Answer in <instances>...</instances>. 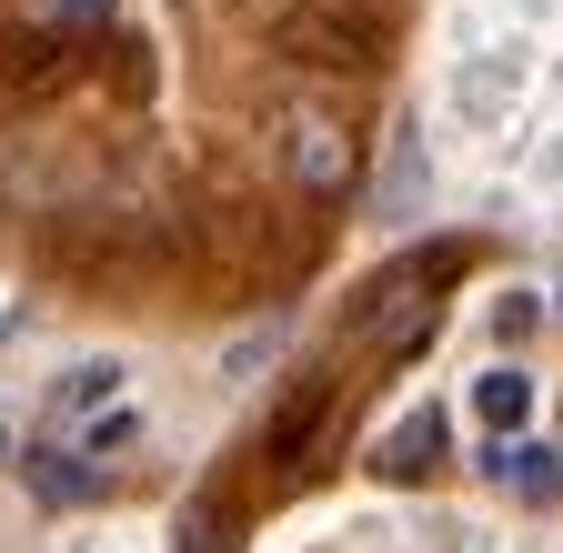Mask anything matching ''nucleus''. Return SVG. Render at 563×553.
I'll return each mask as SVG.
<instances>
[{"label":"nucleus","mask_w":563,"mask_h":553,"mask_svg":"<svg viewBox=\"0 0 563 553\" xmlns=\"http://www.w3.org/2000/svg\"><path fill=\"white\" fill-rule=\"evenodd\" d=\"M282 181H292L302 201H342L352 181H363L352 131H342L332 111H292V121H282Z\"/></svg>","instance_id":"obj_1"},{"label":"nucleus","mask_w":563,"mask_h":553,"mask_svg":"<svg viewBox=\"0 0 563 553\" xmlns=\"http://www.w3.org/2000/svg\"><path fill=\"white\" fill-rule=\"evenodd\" d=\"M282 41H292L302 60H322V71H363V60L383 51V31H373L363 11H322V0H312V11H292V31H282Z\"/></svg>","instance_id":"obj_2"},{"label":"nucleus","mask_w":563,"mask_h":553,"mask_svg":"<svg viewBox=\"0 0 563 553\" xmlns=\"http://www.w3.org/2000/svg\"><path fill=\"white\" fill-rule=\"evenodd\" d=\"M483 473H493V483H514L523 504H553V494H563V453L533 443V433H504V443L483 453Z\"/></svg>","instance_id":"obj_3"},{"label":"nucleus","mask_w":563,"mask_h":553,"mask_svg":"<svg viewBox=\"0 0 563 553\" xmlns=\"http://www.w3.org/2000/svg\"><path fill=\"white\" fill-rule=\"evenodd\" d=\"M473 423H483L493 443L523 433V423H533V373H523V363H493V373L473 383Z\"/></svg>","instance_id":"obj_4"},{"label":"nucleus","mask_w":563,"mask_h":553,"mask_svg":"<svg viewBox=\"0 0 563 553\" xmlns=\"http://www.w3.org/2000/svg\"><path fill=\"white\" fill-rule=\"evenodd\" d=\"M101 402H121V363L101 353V363H70L60 383H51V423H81V412H101Z\"/></svg>","instance_id":"obj_5"},{"label":"nucleus","mask_w":563,"mask_h":553,"mask_svg":"<svg viewBox=\"0 0 563 553\" xmlns=\"http://www.w3.org/2000/svg\"><path fill=\"white\" fill-rule=\"evenodd\" d=\"M393 483H422V473H433L443 463V412H412V423H393V443L373 453Z\"/></svg>","instance_id":"obj_6"},{"label":"nucleus","mask_w":563,"mask_h":553,"mask_svg":"<svg viewBox=\"0 0 563 553\" xmlns=\"http://www.w3.org/2000/svg\"><path fill=\"white\" fill-rule=\"evenodd\" d=\"M131 443H141V412H131V402H101V412L70 423V453H81V463H121Z\"/></svg>","instance_id":"obj_7"},{"label":"nucleus","mask_w":563,"mask_h":553,"mask_svg":"<svg viewBox=\"0 0 563 553\" xmlns=\"http://www.w3.org/2000/svg\"><path fill=\"white\" fill-rule=\"evenodd\" d=\"M31 494H41V504H101V494H111V473L81 463V453H60V463L41 453V463H31Z\"/></svg>","instance_id":"obj_8"},{"label":"nucleus","mask_w":563,"mask_h":553,"mask_svg":"<svg viewBox=\"0 0 563 553\" xmlns=\"http://www.w3.org/2000/svg\"><path fill=\"white\" fill-rule=\"evenodd\" d=\"M31 21H41V31H91L101 0H31Z\"/></svg>","instance_id":"obj_9"},{"label":"nucleus","mask_w":563,"mask_h":553,"mask_svg":"<svg viewBox=\"0 0 563 553\" xmlns=\"http://www.w3.org/2000/svg\"><path fill=\"white\" fill-rule=\"evenodd\" d=\"M533 322H543V302H533V292H514V302H493V332H504V342H523Z\"/></svg>","instance_id":"obj_10"},{"label":"nucleus","mask_w":563,"mask_h":553,"mask_svg":"<svg viewBox=\"0 0 563 553\" xmlns=\"http://www.w3.org/2000/svg\"><path fill=\"white\" fill-rule=\"evenodd\" d=\"M0 453H11V433H0Z\"/></svg>","instance_id":"obj_11"}]
</instances>
